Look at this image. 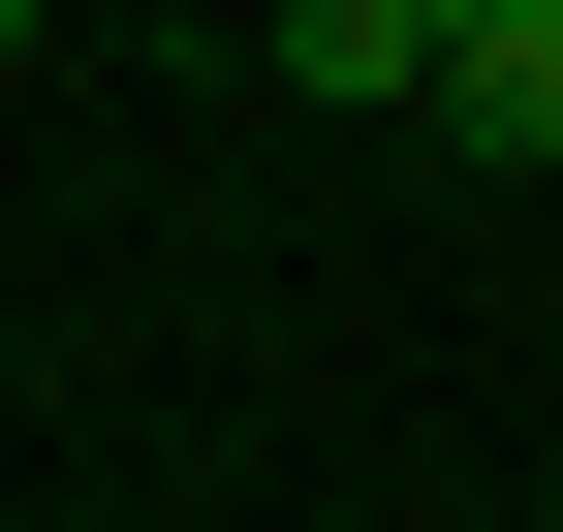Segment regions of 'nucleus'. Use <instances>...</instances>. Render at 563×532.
<instances>
[{"label": "nucleus", "mask_w": 563, "mask_h": 532, "mask_svg": "<svg viewBox=\"0 0 563 532\" xmlns=\"http://www.w3.org/2000/svg\"><path fill=\"white\" fill-rule=\"evenodd\" d=\"M407 125H439V157H563V0H439Z\"/></svg>", "instance_id": "nucleus-1"}, {"label": "nucleus", "mask_w": 563, "mask_h": 532, "mask_svg": "<svg viewBox=\"0 0 563 532\" xmlns=\"http://www.w3.org/2000/svg\"><path fill=\"white\" fill-rule=\"evenodd\" d=\"M407 63H439V0H282V95H376L407 125Z\"/></svg>", "instance_id": "nucleus-2"}, {"label": "nucleus", "mask_w": 563, "mask_h": 532, "mask_svg": "<svg viewBox=\"0 0 563 532\" xmlns=\"http://www.w3.org/2000/svg\"><path fill=\"white\" fill-rule=\"evenodd\" d=\"M0 63H32V0H0Z\"/></svg>", "instance_id": "nucleus-3"}]
</instances>
